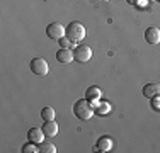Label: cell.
I'll use <instances>...</instances> for the list:
<instances>
[{"label":"cell","instance_id":"cell-1","mask_svg":"<svg viewBox=\"0 0 160 153\" xmlns=\"http://www.w3.org/2000/svg\"><path fill=\"white\" fill-rule=\"evenodd\" d=\"M73 114L78 117V119L82 121H89L90 117L96 114V111H94L92 104H90V101H87V99H82V101H77L73 106Z\"/></svg>","mask_w":160,"mask_h":153},{"label":"cell","instance_id":"cell-2","mask_svg":"<svg viewBox=\"0 0 160 153\" xmlns=\"http://www.w3.org/2000/svg\"><path fill=\"white\" fill-rule=\"evenodd\" d=\"M65 36H67L72 43L78 44L80 41L85 39V27H83L82 22L73 21V22H70V24L67 26V32H65Z\"/></svg>","mask_w":160,"mask_h":153},{"label":"cell","instance_id":"cell-3","mask_svg":"<svg viewBox=\"0 0 160 153\" xmlns=\"http://www.w3.org/2000/svg\"><path fill=\"white\" fill-rule=\"evenodd\" d=\"M31 72L34 75H39V76L48 75V72H49L48 61L44 58H32V61H31Z\"/></svg>","mask_w":160,"mask_h":153},{"label":"cell","instance_id":"cell-4","mask_svg":"<svg viewBox=\"0 0 160 153\" xmlns=\"http://www.w3.org/2000/svg\"><path fill=\"white\" fill-rule=\"evenodd\" d=\"M65 32H67V27L65 26H62L60 22H51V24L46 27V34L48 37H51V39H62V37H65Z\"/></svg>","mask_w":160,"mask_h":153},{"label":"cell","instance_id":"cell-5","mask_svg":"<svg viewBox=\"0 0 160 153\" xmlns=\"http://www.w3.org/2000/svg\"><path fill=\"white\" fill-rule=\"evenodd\" d=\"M73 55H75V60L77 61H80V63H87V61L92 58V48L87 46V44H78L77 48H75Z\"/></svg>","mask_w":160,"mask_h":153},{"label":"cell","instance_id":"cell-6","mask_svg":"<svg viewBox=\"0 0 160 153\" xmlns=\"http://www.w3.org/2000/svg\"><path fill=\"white\" fill-rule=\"evenodd\" d=\"M143 95L147 99H153L160 97V83L158 82H150L143 87Z\"/></svg>","mask_w":160,"mask_h":153},{"label":"cell","instance_id":"cell-7","mask_svg":"<svg viewBox=\"0 0 160 153\" xmlns=\"http://www.w3.org/2000/svg\"><path fill=\"white\" fill-rule=\"evenodd\" d=\"M56 60L62 65H68L75 60V55H73V51H70V48H62L56 53Z\"/></svg>","mask_w":160,"mask_h":153},{"label":"cell","instance_id":"cell-8","mask_svg":"<svg viewBox=\"0 0 160 153\" xmlns=\"http://www.w3.org/2000/svg\"><path fill=\"white\" fill-rule=\"evenodd\" d=\"M145 41L148 44H158L160 43V29L158 27H148L145 31Z\"/></svg>","mask_w":160,"mask_h":153},{"label":"cell","instance_id":"cell-9","mask_svg":"<svg viewBox=\"0 0 160 153\" xmlns=\"http://www.w3.org/2000/svg\"><path fill=\"white\" fill-rule=\"evenodd\" d=\"M44 131H43V128H31L28 131V138H29V141H32V143H36V145H39V143H43L44 141Z\"/></svg>","mask_w":160,"mask_h":153},{"label":"cell","instance_id":"cell-10","mask_svg":"<svg viewBox=\"0 0 160 153\" xmlns=\"http://www.w3.org/2000/svg\"><path fill=\"white\" fill-rule=\"evenodd\" d=\"M43 131H44V135H46V138H55L58 135V124H56L55 121H44Z\"/></svg>","mask_w":160,"mask_h":153},{"label":"cell","instance_id":"cell-11","mask_svg":"<svg viewBox=\"0 0 160 153\" xmlns=\"http://www.w3.org/2000/svg\"><path fill=\"white\" fill-rule=\"evenodd\" d=\"M101 95H102V90L99 89V87H96V85L89 87V89L85 90V99L90 101V102H97L99 99H101Z\"/></svg>","mask_w":160,"mask_h":153},{"label":"cell","instance_id":"cell-12","mask_svg":"<svg viewBox=\"0 0 160 153\" xmlns=\"http://www.w3.org/2000/svg\"><path fill=\"white\" fill-rule=\"evenodd\" d=\"M111 148H112V141L108 136H101L97 140V143H96L97 151H111Z\"/></svg>","mask_w":160,"mask_h":153},{"label":"cell","instance_id":"cell-13","mask_svg":"<svg viewBox=\"0 0 160 153\" xmlns=\"http://www.w3.org/2000/svg\"><path fill=\"white\" fill-rule=\"evenodd\" d=\"M94 111H96V114H99V116H106V114L111 112V104H108V102H99V106L94 107Z\"/></svg>","mask_w":160,"mask_h":153},{"label":"cell","instance_id":"cell-14","mask_svg":"<svg viewBox=\"0 0 160 153\" xmlns=\"http://www.w3.org/2000/svg\"><path fill=\"white\" fill-rule=\"evenodd\" d=\"M41 117H43V121H55V109L53 107H43V111H41Z\"/></svg>","mask_w":160,"mask_h":153},{"label":"cell","instance_id":"cell-15","mask_svg":"<svg viewBox=\"0 0 160 153\" xmlns=\"http://www.w3.org/2000/svg\"><path fill=\"white\" fill-rule=\"evenodd\" d=\"M39 151H41V153H55V151H56V146L51 143V141H46V140H44L43 143H39Z\"/></svg>","mask_w":160,"mask_h":153},{"label":"cell","instance_id":"cell-16","mask_svg":"<svg viewBox=\"0 0 160 153\" xmlns=\"http://www.w3.org/2000/svg\"><path fill=\"white\" fill-rule=\"evenodd\" d=\"M36 151H38V146L32 141H29V145H24V146H22V153H36Z\"/></svg>","mask_w":160,"mask_h":153},{"label":"cell","instance_id":"cell-17","mask_svg":"<svg viewBox=\"0 0 160 153\" xmlns=\"http://www.w3.org/2000/svg\"><path fill=\"white\" fill-rule=\"evenodd\" d=\"M58 43H60V46H62V48H70L72 41L68 39L67 36H65V37H62V39H58Z\"/></svg>","mask_w":160,"mask_h":153},{"label":"cell","instance_id":"cell-18","mask_svg":"<svg viewBox=\"0 0 160 153\" xmlns=\"http://www.w3.org/2000/svg\"><path fill=\"white\" fill-rule=\"evenodd\" d=\"M152 107L155 111H160V97H153L152 99Z\"/></svg>","mask_w":160,"mask_h":153},{"label":"cell","instance_id":"cell-19","mask_svg":"<svg viewBox=\"0 0 160 153\" xmlns=\"http://www.w3.org/2000/svg\"><path fill=\"white\" fill-rule=\"evenodd\" d=\"M126 2H128V3H131V5H133V3H136L138 0H126Z\"/></svg>","mask_w":160,"mask_h":153},{"label":"cell","instance_id":"cell-20","mask_svg":"<svg viewBox=\"0 0 160 153\" xmlns=\"http://www.w3.org/2000/svg\"><path fill=\"white\" fill-rule=\"evenodd\" d=\"M102 2H109V0H102Z\"/></svg>","mask_w":160,"mask_h":153}]
</instances>
